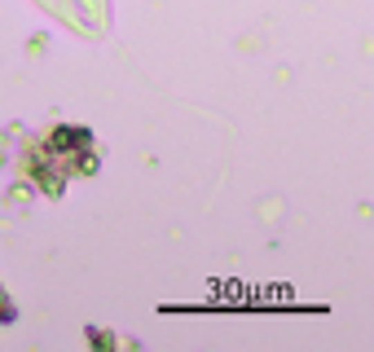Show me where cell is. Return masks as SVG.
<instances>
[{
  "mask_svg": "<svg viewBox=\"0 0 374 352\" xmlns=\"http://www.w3.org/2000/svg\"><path fill=\"white\" fill-rule=\"evenodd\" d=\"M80 145H84V132H71V128L53 132V150H80Z\"/></svg>",
  "mask_w": 374,
  "mask_h": 352,
  "instance_id": "obj_1",
  "label": "cell"
}]
</instances>
